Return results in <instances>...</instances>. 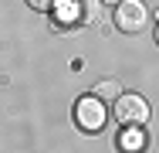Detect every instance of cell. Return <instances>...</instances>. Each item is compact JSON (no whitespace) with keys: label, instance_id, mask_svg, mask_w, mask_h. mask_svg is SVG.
<instances>
[{"label":"cell","instance_id":"cell-1","mask_svg":"<svg viewBox=\"0 0 159 153\" xmlns=\"http://www.w3.org/2000/svg\"><path fill=\"white\" fill-rule=\"evenodd\" d=\"M75 122L81 133H102L108 122V106L98 95H81L75 102Z\"/></svg>","mask_w":159,"mask_h":153},{"label":"cell","instance_id":"cell-2","mask_svg":"<svg viewBox=\"0 0 159 153\" xmlns=\"http://www.w3.org/2000/svg\"><path fill=\"white\" fill-rule=\"evenodd\" d=\"M115 119L122 122V126H146L149 119V102L142 99V95H135V92H122L119 99H115Z\"/></svg>","mask_w":159,"mask_h":153},{"label":"cell","instance_id":"cell-3","mask_svg":"<svg viewBox=\"0 0 159 153\" xmlns=\"http://www.w3.org/2000/svg\"><path fill=\"white\" fill-rule=\"evenodd\" d=\"M146 21H149V10H146L142 0H122V3H115V27L119 31L139 34L146 27Z\"/></svg>","mask_w":159,"mask_h":153},{"label":"cell","instance_id":"cell-4","mask_svg":"<svg viewBox=\"0 0 159 153\" xmlns=\"http://www.w3.org/2000/svg\"><path fill=\"white\" fill-rule=\"evenodd\" d=\"M146 133H142V126H125L122 129V136H119V146H122V153H142L146 150Z\"/></svg>","mask_w":159,"mask_h":153},{"label":"cell","instance_id":"cell-5","mask_svg":"<svg viewBox=\"0 0 159 153\" xmlns=\"http://www.w3.org/2000/svg\"><path fill=\"white\" fill-rule=\"evenodd\" d=\"M75 7H78L81 24H98L102 21V0H75Z\"/></svg>","mask_w":159,"mask_h":153},{"label":"cell","instance_id":"cell-6","mask_svg":"<svg viewBox=\"0 0 159 153\" xmlns=\"http://www.w3.org/2000/svg\"><path fill=\"white\" fill-rule=\"evenodd\" d=\"M92 95H98L102 102H115V99L122 95V85H119L115 78H105V82H98V85H95V92H92Z\"/></svg>","mask_w":159,"mask_h":153},{"label":"cell","instance_id":"cell-7","mask_svg":"<svg viewBox=\"0 0 159 153\" xmlns=\"http://www.w3.org/2000/svg\"><path fill=\"white\" fill-rule=\"evenodd\" d=\"M54 3H58V0H27V7H31V10H41V14H44V10H54Z\"/></svg>","mask_w":159,"mask_h":153},{"label":"cell","instance_id":"cell-8","mask_svg":"<svg viewBox=\"0 0 159 153\" xmlns=\"http://www.w3.org/2000/svg\"><path fill=\"white\" fill-rule=\"evenodd\" d=\"M102 3H122V0H102Z\"/></svg>","mask_w":159,"mask_h":153},{"label":"cell","instance_id":"cell-9","mask_svg":"<svg viewBox=\"0 0 159 153\" xmlns=\"http://www.w3.org/2000/svg\"><path fill=\"white\" fill-rule=\"evenodd\" d=\"M156 44H159V27H156Z\"/></svg>","mask_w":159,"mask_h":153}]
</instances>
